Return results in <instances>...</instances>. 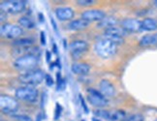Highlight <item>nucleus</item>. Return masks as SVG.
<instances>
[{"label":"nucleus","mask_w":157,"mask_h":121,"mask_svg":"<svg viewBox=\"0 0 157 121\" xmlns=\"http://www.w3.org/2000/svg\"><path fill=\"white\" fill-rule=\"evenodd\" d=\"M94 51L98 56L108 59L113 57L117 54V46L116 44H113V42L100 36L94 44Z\"/></svg>","instance_id":"obj_1"},{"label":"nucleus","mask_w":157,"mask_h":121,"mask_svg":"<svg viewBox=\"0 0 157 121\" xmlns=\"http://www.w3.org/2000/svg\"><path fill=\"white\" fill-rule=\"evenodd\" d=\"M40 62V56L35 55L32 53H26L23 55L17 57L13 65L15 69L21 72H28L34 69H37L36 67L38 66Z\"/></svg>","instance_id":"obj_2"},{"label":"nucleus","mask_w":157,"mask_h":121,"mask_svg":"<svg viewBox=\"0 0 157 121\" xmlns=\"http://www.w3.org/2000/svg\"><path fill=\"white\" fill-rule=\"evenodd\" d=\"M46 75L47 74H45L41 69H34L28 72L21 73V74L17 77V80L22 84H25V85L36 86V85H39L40 83H42L45 81Z\"/></svg>","instance_id":"obj_3"},{"label":"nucleus","mask_w":157,"mask_h":121,"mask_svg":"<svg viewBox=\"0 0 157 121\" xmlns=\"http://www.w3.org/2000/svg\"><path fill=\"white\" fill-rule=\"evenodd\" d=\"M39 91L35 86H22L19 87L15 92V98L27 103H35L38 100Z\"/></svg>","instance_id":"obj_4"},{"label":"nucleus","mask_w":157,"mask_h":121,"mask_svg":"<svg viewBox=\"0 0 157 121\" xmlns=\"http://www.w3.org/2000/svg\"><path fill=\"white\" fill-rule=\"evenodd\" d=\"M0 106H1V111L3 113L13 116L19 108V102H17V99L14 98V97L1 94V96H0Z\"/></svg>","instance_id":"obj_5"},{"label":"nucleus","mask_w":157,"mask_h":121,"mask_svg":"<svg viewBox=\"0 0 157 121\" xmlns=\"http://www.w3.org/2000/svg\"><path fill=\"white\" fill-rule=\"evenodd\" d=\"M26 7L25 0H5L0 4L1 11L6 14H19Z\"/></svg>","instance_id":"obj_6"},{"label":"nucleus","mask_w":157,"mask_h":121,"mask_svg":"<svg viewBox=\"0 0 157 121\" xmlns=\"http://www.w3.org/2000/svg\"><path fill=\"white\" fill-rule=\"evenodd\" d=\"M86 91H87V101L91 106L97 108H105L108 106L109 104L108 98H106L100 91L94 88H87Z\"/></svg>","instance_id":"obj_7"},{"label":"nucleus","mask_w":157,"mask_h":121,"mask_svg":"<svg viewBox=\"0 0 157 121\" xmlns=\"http://www.w3.org/2000/svg\"><path fill=\"white\" fill-rule=\"evenodd\" d=\"M0 32H1V36H3L5 38L11 40H17L23 33V29L21 26L16 25V24L3 23L1 25Z\"/></svg>","instance_id":"obj_8"},{"label":"nucleus","mask_w":157,"mask_h":121,"mask_svg":"<svg viewBox=\"0 0 157 121\" xmlns=\"http://www.w3.org/2000/svg\"><path fill=\"white\" fill-rule=\"evenodd\" d=\"M88 51V44L83 40H75L69 45V51L72 57L78 59Z\"/></svg>","instance_id":"obj_9"},{"label":"nucleus","mask_w":157,"mask_h":121,"mask_svg":"<svg viewBox=\"0 0 157 121\" xmlns=\"http://www.w3.org/2000/svg\"><path fill=\"white\" fill-rule=\"evenodd\" d=\"M120 27H122L127 33H135L143 30L142 21L138 19H129V17L120 21Z\"/></svg>","instance_id":"obj_10"},{"label":"nucleus","mask_w":157,"mask_h":121,"mask_svg":"<svg viewBox=\"0 0 157 121\" xmlns=\"http://www.w3.org/2000/svg\"><path fill=\"white\" fill-rule=\"evenodd\" d=\"M82 19L88 22L92 21H101L102 20L106 17V13L104 11L99 10V9H91V10H86L82 13L81 15Z\"/></svg>","instance_id":"obj_11"},{"label":"nucleus","mask_w":157,"mask_h":121,"mask_svg":"<svg viewBox=\"0 0 157 121\" xmlns=\"http://www.w3.org/2000/svg\"><path fill=\"white\" fill-rule=\"evenodd\" d=\"M99 91L103 94L106 98H111L116 95V87L108 80H102L99 83Z\"/></svg>","instance_id":"obj_12"},{"label":"nucleus","mask_w":157,"mask_h":121,"mask_svg":"<svg viewBox=\"0 0 157 121\" xmlns=\"http://www.w3.org/2000/svg\"><path fill=\"white\" fill-rule=\"evenodd\" d=\"M75 12L71 7H58L56 9V16L61 21H72L74 17Z\"/></svg>","instance_id":"obj_13"},{"label":"nucleus","mask_w":157,"mask_h":121,"mask_svg":"<svg viewBox=\"0 0 157 121\" xmlns=\"http://www.w3.org/2000/svg\"><path fill=\"white\" fill-rule=\"evenodd\" d=\"M71 71L78 76H86L90 72V66L87 63H74L71 66Z\"/></svg>","instance_id":"obj_14"},{"label":"nucleus","mask_w":157,"mask_h":121,"mask_svg":"<svg viewBox=\"0 0 157 121\" xmlns=\"http://www.w3.org/2000/svg\"><path fill=\"white\" fill-rule=\"evenodd\" d=\"M88 21H84L82 19H78V20H72L68 23V28L73 31H80V30H83L89 26Z\"/></svg>","instance_id":"obj_15"},{"label":"nucleus","mask_w":157,"mask_h":121,"mask_svg":"<svg viewBox=\"0 0 157 121\" xmlns=\"http://www.w3.org/2000/svg\"><path fill=\"white\" fill-rule=\"evenodd\" d=\"M118 23V21L117 17H112V16H106L101 21L97 23V28H103L104 30L117 26V24Z\"/></svg>","instance_id":"obj_16"},{"label":"nucleus","mask_w":157,"mask_h":121,"mask_svg":"<svg viewBox=\"0 0 157 121\" xmlns=\"http://www.w3.org/2000/svg\"><path fill=\"white\" fill-rule=\"evenodd\" d=\"M139 45H140V47H143L156 46L157 45V33L147 34V35L143 36L140 42H139Z\"/></svg>","instance_id":"obj_17"},{"label":"nucleus","mask_w":157,"mask_h":121,"mask_svg":"<svg viewBox=\"0 0 157 121\" xmlns=\"http://www.w3.org/2000/svg\"><path fill=\"white\" fill-rule=\"evenodd\" d=\"M13 46L17 47V48H25V47H29L34 44V39L26 37V38H19L17 40L13 41Z\"/></svg>","instance_id":"obj_18"},{"label":"nucleus","mask_w":157,"mask_h":121,"mask_svg":"<svg viewBox=\"0 0 157 121\" xmlns=\"http://www.w3.org/2000/svg\"><path fill=\"white\" fill-rule=\"evenodd\" d=\"M142 29L146 31H154L157 29V21L151 17H147L142 21Z\"/></svg>","instance_id":"obj_19"},{"label":"nucleus","mask_w":157,"mask_h":121,"mask_svg":"<svg viewBox=\"0 0 157 121\" xmlns=\"http://www.w3.org/2000/svg\"><path fill=\"white\" fill-rule=\"evenodd\" d=\"M104 33L109 34V35L118 36V37H124V36L127 34V32H126L122 27H117V26L108 28V29L104 30Z\"/></svg>","instance_id":"obj_20"},{"label":"nucleus","mask_w":157,"mask_h":121,"mask_svg":"<svg viewBox=\"0 0 157 121\" xmlns=\"http://www.w3.org/2000/svg\"><path fill=\"white\" fill-rule=\"evenodd\" d=\"M17 22H19L20 26L25 27L27 29H32L36 26L35 22L28 17H21L19 19V21H17Z\"/></svg>","instance_id":"obj_21"},{"label":"nucleus","mask_w":157,"mask_h":121,"mask_svg":"<svg viewBox=\"0 0 157 121\" xmlns=\"http://www.w3.org/2000/svg\"><path fill=\"white\" fill-rule=\"evenodd\" d=\"M102 37L113 42V44H116L117 46L118 45H122L124 43V38L123 37H118V36H114V35H109V34H105L103 33L101 35Z\"/></svg>","instance_id":"obj_22"},{"label":"nucleus","mask_w":157,"mask_h":121,"mask_svg":"<svg viewBox=\"0 0 157 121\" xmlns=\"http://www.w3.org/2000/svg\"><path fill=\"white\" fill-rule=\"evenodd\" d=\"M93 114L98 117L99 119H107V120H110L111 118V112L106 111V110H100V108H97L93 112Z\"/></svg>","instance_id":"obj_23"},{"label":"nucleus","mask_w":157,"mask_h":121,"mask_svg":"<svg viewBox=\"0 0 157 121\" xmlns=\"http://www.w3.org/2000/svg\"><path fill=\"white\" fill-rule=\"evenodd\" d=\"M121 121H144V117L142 114H131L129 116H125Z\"/></svg>","instance_id":"obj_24"},{"label":"nucleus","mask_w":157,"mask_h":121,"mask_svg":"<svg viewBox=\"0 0 157 121\" xmlns=\"http://www.w3.org/2000/svg\"><path fill=\"white\" fill-rule=\"evenodd\" d=\"M62 106L59 104V103H56V108H54V115H53V118L54 120H58L61 116V113H62Z\"/></svg>","instance_id":"obj_25"},{"label":"nucleus","mask_w":157,"mask_h":121,"mask_svg":"<svg viewBox=\"0 0 157 121\" xmlns=\"http://www.w3.org/2000/svg\"><path fill=\"white\" fill-rule=\"evenodd\" d=\"M13 117L16 121H32L31 117L25 114H14Z\"/></svg>","instance_id":"obj_26"},{"label":"nucleus","mask_w":157,"mask_h":121,"mask_svg":"<svg viewBox=\"0 0 157 121\" xmlns=\"http://www.w3.org/2000/svg\"><path fill=\"white\" fill-rule=\"evenodd\" d=\"M95 3L94 0H78L77 4L82 7H86V6H91Z\"/></svg>","instance_id":"obj_27"},{"label":"nucleus","mask_w":157,"mask_h":121,"mask_svg":"<svg viewBox=\"0 0 157 121\" xmlns=\"http://www.w3.org/2000/svg\"><path fill=\"white\" fill-rule=\"evenodd\" d=\"M45 83H46V85L47 86H49V87H52L53 85V83H54V81H53V78H52L51 75H46V78H45Z\"/></svg>","instance_id":"obj_28"},{"label":"nucleus","mask_w":157,"mask_h":121,"mask_svg":"<svg viewBox=\"0 0 157 121\" xmlns=\"http://www.w3.org/2000/svg\"><path fill=\"white\" fill-rule=\"evenodd\" d=\"M56 84H57V85H56L57 91H62V90H64L65 87H66V80H65V78H62V80L60 81L59 82H57Z\"/></svg>","instance_id":"obj_29"},{"label":"nucleus","mask_w":157,"mask_h":121,"mask_svg":"<svg viewBox=\"0 0 157 121\" xmlns=\"http://www.w3.org/2000/svg\"><path fill=\"white\" fill-rule=\"evenodd\" d=\"M80 101H81V105H82V110L84 112V113H89V110H88V107L86 105V101H84V99L82 98V96L80 95Z\"/></svg>","instance_id":"obj_30"},{"label":"nucleus","mask_w":157,"mask_h":121,"mask_svg":"<svg viewBox=\"0 0 157 121\" xmlns=\"http://www.w3.org/2000/svg\"><path fill=\"white\" fill-rule=\"evenodd\" d=\"M47 98H48V95H47V92H43L42 93V96H41V108H43L46 105V102H47Z\"/></svg>","instance_id":"obj_31"},{"label":"nucleus","mask_w":157,"mask_h":121,"mask_svg":"<svg viewBox=\"0 0 157 121\" xmlns=\"http://www.w3.org/2000/svg\"><path fill=\"white\" fill-rule=\"evenodd\" d=\"M40 41L41 44L43 46H46L47 44V39H46V32L45 31H41L40 32Z\"/></svg>","instance_id":"obj_32"},{"label":"nucleus","mask_w":157,"mask_h":121,"mask_svg":"<svg viewBox=\"0 0 157 121\" xmlns=\"http://www.w3.org/2000/svg\"><path fill=\"white\" fill-rule=\"evenodd\" d=\"M51 23H52V28L54 30V32H56V34H58V28H57V24L56 22V21H54V19L52 17H51Z\"/></svg>","instance_id":"obj_33"},{"label":"nucleus","mask_w":157,"mask_h":121,"mask_svg":"<svg viewBox=\"0 0 157 121\" xmlns=\"http://www.w3.org/2000/svg\"><path fill=\"white\" fill-rule=\"evenodd\" d=\"M51 52L49 51H46V60H47V62H50L51 61Z\"/></svg>","instance_id":"obj_34"},{"label":"nucleus","mask_w":157,"mask_h":121,"mask_svg":"<svg viewBox=\"0 0 157 121\" xmlns=\"http://www.w3.org/2000/svg\"><path fill=\"white\" fill-rule=\"evenodd\" d=\"M38 20H39V21L40 22H44V21H45V19H44V15L42 14V13H39L38 14Z\"/></svg>","instance_id":"obj_35"},{"label":"nucleus","mask_w":157,"mask_h":121,"mask_svg":"<svg viewBox=\"0 0 157 121\" xmlns=\"http://www.w3.org/2000/svg\"><path fill=\"white\" fill-rule=\"evenodd\" d=\"M52 51H53V53H56V54H57L58 53V51H57V46H56V44H52Z\"/></svg>","instance_id":"obj_36"},{"label":"nucleus","mask_w":157,"mask_h":121,"mask_svg":"<svg viewBox=\"0 0 157 121\" xmlns=\"http://www.w3.org/2000/svg\"><path fill=\"white\" fill-rule=\"evenodd\" d=\"M42 119H43V113L40 112V113H38V115H37V117H36L35 121H42Z\"/></svg>","instance_id":"obj_37"},{"label":"nucleus","mask_w":157,"mask_h":121,"mask_svg":"<svg viewBox=\"0 0 157 121\" xmlns=\"http://www.w3.org/2000/svg\"><path fill=\"white\" fill-rule=\"evenodd\" d=\"M4 12H2L1 11V21H4L5 20H6V17H7V16H4Z\"/></svg>","instance_id":"obj_38"},{"label":"nucleus","mask_w":157,"mask_h":121,"mask_svg":"<svg viewBox=\"0 0 157 121\" xmlns=\"http://www.w3.org/2000/svg\"><path fill=\"white\" fill-rule=\"evenodd\" d=\"M92 121H101V120L99 118H97V117H93L92 118Z\"/></svg>","instance_id":"obj_39"},{"label":"nucleus","mask_w":157,"mask_h":121,"mask_svg":"<svg viewBox=\"0 0 157 121\" xmlns=\"http://www.w3.org/2000/svg\"><path fill=\"white\" fill-rule=\"evenodd\" d=\"M153 2H154V4H155V5L157 6V0H155V1H153Z\"/></svg>","instance_id":"obj_40"},{"label":"nucleus","mask_w":157,"mask_h":121,"mask_svg":"<svg viewBox=\"0 0 157 121\" xmlns=\"http://www.w3.org/2000/svg\"><path fill=\"white\" fill-rule=\"evenodd\" d=\"M82 121H86V120H82Z\"/></svg>","instance_id":"obj_41"},{"label":"nucleus","mask_w":157,"mask_h":121,"mask_svg":"<svg viewBox=\"0 0 157 121\" xmlns=\"http://www.w3.org/2000/svg\"><path fill=\"white\" fill-rule=\"evenodd\" d=\"M155 121H157V119H156V120H155Z\"/></svg>","instance_id":"obj_42"}]
</instances>
